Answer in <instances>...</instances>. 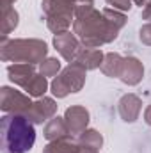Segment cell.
Segmentation results:
<instances>
[{"instance_id": "10", "label": "cell", "mask_w": 151, "mask_h": 153, "mask_svg": "<svg viewBox=\"0 0 151 153\" xmlns=\"http://www.w3.org/2000/svg\"><path fill=\"white\" fill-rule=\"evenodd\" d=\"M142 76H144L142 62L133 55L124 57L123 68H121V73H119V80L123 84H126V85H137V84H141Z\"/></svg>"}, {"instance_id": "7", "label": "cell", "mask_w": 151, "mask_h": 153, "mask_svg": "<svg viewBox=\"0 0 151 153\" xmlns=\"http://www.w3.org/2000/svg\"><path fill=\"white\" fill-rule=\"evenodd\" d=\"M55 112H57V102L50 96H41L30 105V109L23 116H27L34 125H43L48 119H52Z\"/></svg>"}, {"instance_id": "29", "label": "cell", "mask_w": 151, "mask_h": 153, "mask_svg": "<svg viewBox=\"0 0 151 153\" xmlns=\"http://www.w3.org/2000/svg\"><path fill=\"white\" fill-rule=\"evenodd\" d=\"M150 2H151V0H133V4H135V5H139V7H146Z\"/></svg>"}, {"instance_id": "16", "label": "cell", "mask_w": 151, "mask_h": 153, "mask_svg": "<svg viewBox=\"0 0 151 153\" xmlns=\"http://www.w3.org/2000/svg\"><path fill=\"white\" fill-rule=\"evenodd\" d=\"M78 152H80V144H78V141H75L73 137L50 141L43 148V153H78Z\"/></svg>"}, {"instance_id": "12", "label": "cell", "mask_w": 151, "mask_h": 153, "mask_svg": "<svg viewBox=\"0 0 151 153\" xmlns=\"http://www.w3.org/2000/svg\"><path fill=\"white\" fill-rule=\"evenodd\" d=\"M43 135L44 139L50 143V141H57V139H66V137H73L70 134V128L66 125V119L64 116L59 117V116H53L52 119L46 121L44 125V130H43Z\"/></svg>"}, {"instance_id": "19", "label": "cell", "mask_w": 151, "mask_h": 153, "mask_svg": "<svg viewBox=\"0 0 151 153\" xmlns=\"http://www.w3.org/2000/svg\"><path fill=\"white\" fill-rule=\"evenodd\" d=\"M73 22H75L73 16H46V27L55 36L62 34V32H68Z\"/></svg>"}, {"instance_id": "18", "label": "cell", "mask_w": 151, "mask_h": 153, "mask_svg": "<svg viewBox=\"0 0 151 153\" xmlns=\"http://www.w3.org/2000/svg\"><path fill=\"white\" fill-rule=\"evenodd\" d=\"M78 144L80 148H89V150H98L103 146V135L94 130V128H87L85 132H82L78 135Z\"/></svg>"}, {"instance_id": "25", "label": "cell", "mask_w": 151, "mask_h": 153, "mask_svg": "<svg viewBox=\"0 0 151 153\" xmlns=\"http://www.w3.org/2000/svg\"><path fill=\"white\" fill-rule=\"evenodd\" d=\"M139 39H141L142 45L151 46V22L144 23V25L141 27V30H139Z\"/></svg>"}, {"instance_id": "8", "label": "cell", "mask_w": 151, "mask_h": 153, "mask_svg": "<svg viewBox=\"0 0 151 153\" xmlns=\"http://www.w3.org/2000/svg\"><path fill=\"white\" fill-rule=\"evenodd\" d=\"M64 119H66V125L70 128V134L75 137V135H80L82 132L87 130L89 121H91V114L84 105H71L66 109Z\"/></svg>"}, {"instance_id": "23", "label": "cell", "mask_w": 151, "mask_h": 153, "mask_svg": "<svg viewBox=\"0 0 151 153\" xmlns=\"http://www.w3.org/2000/svg\"><path fill=\"white\" fill-rule=\"evenodd\" d=\"M91 11H94V0H76L75 2V18H80Z\"/></svg>"}, {"instance_id": "24", "label": "cell", "mask_w": 151, "mask_h": 153, "mask_svg": "<svg viewBox=\"0 0 151 153\" xmlns=\"http://www.w3.org/2000/svg\"><path fill=\"white\" fill-rule=\"evenodd\" d=\"M105 2H107L109 7L117 9L121 13H128L132 9V5H133V0H105Z\"/></svg>"}, {"instance_id": "11", "label": "cell", "mask_w": 151, "mask_h": 153, "mask_svg": "<svg viewBox=\"0 0 151 153\" xmlns=\"http://www.w3.org/2000/svg\"><path fill=\"white\" fill-rule=\"evenodd\" d=\"M36 75V64L30 62H14L7 66V76L14 85L25 87L29 80Z\"/></svg>"}, {"instance_id": "14", "label": "cell", "mask_w": 151, "mask_h": 153, "mask_svg": "<svg viewBox=\"0 0 151 153\" xmlns=\"http://www.w3.org/2000/svg\"><path fill=\"white\" fill-rule=\"evenodd\" d=\"M103 59H105V53L100 48H85V46H82L80 52H78V55H76V62L82 64L87 71L98 70L101 66Z\"/></svg>"}, {"instance_id": "17", "label": "cell", "mask_w": 151, "mask_h": 153, "mask_svg": "<svg viewBox=\"0 0 151 153\" xmlns=\"http://www.w3.org/2000/svg\"><path fill=\"white\" fill-rule=\"evenodd\" d=\"M48 87H50V84H48L46 76L41 75V73H36L29 80V84L23 87V91L29 96H32V98H41V96H44V93L48 91Z\"/></svg>"}, {"instance_id": "20", "label": "cell", "mask_w": 151, "mask_h": 153, "mask_svg": "<svg viewBox=\"0 0 151 153\" xmlns=\"http://www.w3.org/2000/svg\"><path fill=\"white\" fill-rule=\"evenodd\" d=\"M18 23H20V14L14 7L2 11V36L9 38V34L18 27Z\"/></svg>"}, {"instance_id": "15", "label": "cell", "mask_w": 151, "mask_h": 153, "mask_svg": "<svg viewBox=\"0 0 151 153\" xmlns=\"http://www.w3.org/2000/svg\"><path fill=\"white\" fill-rule=\"evenodd\" d=\"M123 61L124 57L117 52H109L105 53V59L100 66L101 73L105 76H110V78H119V73H121V68H123Z\"/></svg>"}, {"instance_id": "9", "label": "cell", "mask_w": 151, "mask_h": 153, "mask_svg": "<svg viewBox=\"0 0 151 153\" xmlns=\"http://www.w3.org/2000/svg\"><path fill=\"white\" fill-rule=\"evenodd\" d=\"M141 111H142V100L133 93L123 94L117 102V112L124 123H135L139 119Z\"/></svg>"}, {"instance_id": "27", "label": "cell", "mask_w": 151, "mask_h": 153, "mask_svg": "<svg viewBox=\"0 0 151 153\" xmlns=\"http://www.w3.org/2000/svg\"><path fill=\"white\" fill-rule=\"evenodd\" d=\"M144 123L151 126V105H148L146 111H144Z\"/></svg>"}, {"instance_id": "2", "label": "cell", "mask_w": 151, "mask_h": 153, "mask_svg": "<svg viewBox=\"0 0 151 153\" xmlns=\"http://www.w3.org/2000/svg\"><path fill=\"white\" fill-rule=\"evenodd\" d=\"M73 32L85 48H100L107 43H112L119 36V29L103 16L101 11L94 9L73 22Z\"/></svg>"}, {"instance_id": "31", "label": "cell", "mask_w": 151, "mask_h": 153, "mask_svg": "<svg viewBox=\"0 0 151 153\" xmlns=\"http://www.w3.org/2000/svg\"><path fill=\"white\" fill-rule=\"evenodd\" d=\"M70 2H73V4H75V2H76V0H70Z\"/></svg>"}, {"instance_id": "1", "label": "cell", "mask_w": 151, "mask_h": 153, "mask_svg": "<svg viewBox=\"0 0 151 153\" xmlns=\"http://www.w3.org/2000/svg\"><path fill=\"white\" fill-rule=\"evenodd\" d=\"M36 143L34 123L23 114H4L0 117V152L29 153Z\"/></svg>"}, {"instance_id": "22", "label": "cell", "mask_w": 151, "mask_h": 153, "mask_svg": "<svg viewBox=\"0 0 151 153\" xmlns=\"http://www.w3.org/2000/svg\"><path fill=\"white\" fill-rule=\"evenodd\" d=\"M101 13H103V16L112 23L114 27H117L119 30H121V29L126 25V22H128V18H126L124 13L117 11V9H112V7H105V9H101Z\"/></svg>"}, {"instance_id": "6", "label": "cell", "mask_w": 151, "mask_h": 153, "mask_svg": "<svg viewBox=\"0 0 151 153\" xmlns=\"http://www.w3.org/2000/svg\"><path fill=\"white\" fill-rule=\"evenodd\" d=\"M53 46L55 50L59 52V55L66 61V62H75L76 55L82 48V43L80 39L76 38L75 32H62V34H57L53 36Z\"/></svg>"}, {"instance_id": "26", "label": "cell", "mask_w": 151, "mask_h": 153, "mask_svg": "<svg viewBox=\"0 0 151 153\" xmlns=\"http://www.w3.org/2000/svg\"><path fill=\"white\" fill-rule=\"evenodd\" d=\"M142 20L151 22V2L146 5V7H142Z\"/></svg>"}, {"instance_id": "28", "label": "cell", "mask_w": 151, "mask_h": 153, "mask_svg": "<svg viewBox=\"0 0 151 153\" xmlns=\"http://www.w3.org/2000/svg\"><path fill=\"white\" fill-rule=\"evenodd\" d=\"M16 0H2V11L4 9H9V7H13V4H14Z\"/></svg>"}, {"instance_id": "3", "label": "cell", "mask_w": 151, "mask_h": 153, "mask_svg": "<svg viewBox=\"0 0 151 153\" xmlns=\"http://www.w3.org/2000/svg\"><path fill=\"white\" fill-rule=\"evenodd\" d=\"M48 57V45L38 38H0V59L4 62L41 64Z\"/></svg>"}, {"instance_id": "5", "label": "cell", "mask_w": 151, "mask_h": 153, "mask_svg": "<svg viewBox=\"0 0 151 153\" xmlns=\"http://www.w3.org/2000/svg\"><path fill=\"white\" fill-rule=\"evenodd\" d=\"M32 103V96L27 93H21L11 85L0 87V109L5 114H25Z\"/></svg>"}, {"instance_id": "4", "label": "cell", "mask_w": 151, "mask_h": 153, "mask_svg": "<svg viewBox=\"0 0 151 153\" xmlns=\"http://www.w3.org/2000/svg\"><path fill=\"white\" fill-rule=\"evenodd\" d=\"M85 76L87 70L82 64H78L76 61L68 62V66L62 68V71L50 82V91L55 98H66L71 93L82 91V87L85 85Z\"/></svg>"}, {"instance_id": "30", "label": "cell", "mask_w": 151, "mask_h": 153, "mask_svg": "<svg viewBox=\"0 0 151 153\" xmlns=\"http://www.w3.org/2000/svg\"><path fill=\"white\" fill-rule=\"evenodd\" d=\"M78 153H100L98 150H89V148H80Z\"/></svg>"}, {"instance_id": "13", "label": "cell", "mask_w": 151, "mask_h": 153, "mask_svg": "<svg viewBox=\"0 0 151 153\" xmlns=\"http://www.w3.org/2000/svg\"><path fill=\"white\" fill-rule=\"evenodd\" d=\"M41 9L44 16H73L75 18V4L70 0H43Z\"/></svg>"}, {"instance_id": "21", "label": "cell", "mask_w": 151, "mask_h": 153, "mask_svg": "<svg viewBox=\"0 0 151 153\" xmlns=\"http://www.w3.org/2000/svg\"><path fill=\"white\" fill-rule=\"evenodd\" d=\"M39 66V73L44 75L46 78L48 76H57L61 71H62V66H61V61L57 57H46Z\"/></svg>"}]
</instances>
